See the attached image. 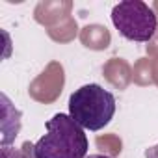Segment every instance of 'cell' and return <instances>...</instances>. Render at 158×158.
<instances>
[{"label":"cell","instance_id":"6","mask_svg":"<svg viewBox=\"0 0 158 158\" xmlns=\"http://www.w3.org/2000/svg\"><path fill=\"white\" fill-rule=\"evenodd\" d=\"M86 158H110V156H106V154H88Z\"/></svg>","mask_w":158,"mask_h":158},{"label":"cell","instance_id":"5","mask_svg":"<svg viewBox=\"0 0 158 158\" xmlns=\"http://www.w3.org/2000/svg\"><path fill=\"white\" fill-rule=\"evenodd\" d=\"M145 158H158V143L145 149Z\"/></svg>","mask_w":158,"mask_h":158},{"label":"cell","instance_id":"2","mask_svg":"<svg viewBox=\"0 0 158 158\" xmlns=\"http://www.w3.org/2000/svg\"><path fill=\"white\" fill-rule=\"evenodd\" d=\"M115 114V97L99 84H86L69 97V115L84 130L104 128Z\"/></svg>","mask_w":158,"mask_h":158},{"label":"cell","instance_id":"3","mask_svg":"<svg viewBox=\"0 0 158 158\" xmlns=\"http://www.w3.org/2000/svg\"><path fill=\"white\" fill-rule=\"evenodd\" d=\"M112 23L115 30L128 41L147 43L154 37L158 17L141 0H123L112 10Z\"/></svg>","mask_w":158,"mask_h":158},{"label":"cell","instance_id":"1","mask_svg":"<svg viewBox=\"0 0 158 158\" xmlns=\"http://www.w3.org/2000/svg\"><path fill=\"white\" fill-rule=\"evenodd\" d=\"M88 136L67 114H56L47 121V134L32 147L34 158H86Z\"/></svg>","mask_w":158,"mask_h":158},{"label":"cell","instance_id":"4","mask_svg":"<svg viewBox=\"0 0 158 158\" xmlns=\"http://www.w3.org/2000/svg\"><path fill=\"white\" fill-rule=\"evenodd\" d=\"M2 158H26L24 152L11 145H2Z\"/></svg>","mask_w":158,"mask_h":158}]
</instances>
